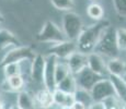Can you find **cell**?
I'll return each mask as SVG.
<instances>
[{
    "label": "cell",
    "instance_id": "cell-1",
    "mask_svg": "<svg viewBox=\"0 0 126 109\" xmlns=\"http://www.w3.org/2000/svg\"><path fill=\"white\" fill-rule=\"evenodd\" d=\"M110 26V22L106 20H101L95 22L92 25H89L82 30L81 34L79 35L77 39L78 50L89 55L90 52L94 51L96 44L99 43L101 36L104 33V31Z\"/></svg>",
    "mask_w": 126,
    "mask_h": 109
},
{
    "label": "cell",
    "instance_id": "cell-2",
    "mask_svg": "<svg viewBox=\"0 0 126 109\" xmlns=\"http://www.w3.org/2000/svg\"><path fill=\"white\" fill-rule=\"evenodd\" d=\"M94 51L110 59L118 57L121 50L118 48L117 40H116V28L110 25L104 31L99 43L94 48Z\"/></svg>",
    "mask_w": 126,
    "mask_h": 109
},
{
    "label": "cell",
    "instance_id": "cell-3",
    "mask_svg": "<svg viewBox=\"0 0 126 109\" xmlns=\"http://www.w3.org/2000/svg\"><path fill=\"white\" fill-rule=\"evenodd\" d=\"M62 28L66 35L67 39L77 42L79 35L83 30V21L78 13L67 11L62 18Z\"/></svg>",
    "mask_w": 126,
    "mask_h": 109
},
{
    "label": "cell",
    "instance_id": "cell-4",
    "mask_svg": "<svg viewBox=\"0 0 126 109\" xmlns=\"http://www.w3.org/2000/svg\"><path fill=\"white\" fill-rule=\"evenodd\" d=\"M36 39L44 44H57L67 39L62 26L57 25L55 22L47 20L41 27L40 32L36 35Z\"/></svg>",
    "mask_w": 126,
    "mask_h": 109
},
{
    "label": "cell",
    "instance_id": "cell-5",
    "mask_svg": "<svg viewBox=\"0 0 126 109\" xmlns=\"http://www.w3.org/2000/svg\"><path fill=\"white\" fill-rule=\"evenodd\" d=\"M36 52L30 46H16L4 52V56L1 60V65L12 63V62H24L31 61L34 58Z\"/></svg>",
    "mask_w": 126,
    "mask_h": 109
},
{
    "label": "cell",
    "instance_id": "cell-6",
    "mask_svg": "<svg viewBox=\"0 0 126 109\" xmlns=\"http://www.w3.org/2000/svg\"><path fill=\"white\" fill-rule=\"evenodd\" d=\"M90 92L94 101H104L105 99L115 95L114 87H113V84L111 80L109 79V76L102 77L100 81L96 82Z\"/></svg>",
    "mask_w": 126,
    "mask_h": 109
},
{
    "label": "cell",
    "instance_id": "cell-7",
    "mask_svg": "<svg viewBox=\"0 0 126 109\" xmlns=\"http://www.w3.org/2000/svg\"><path fill=\"white\" fill-rule=\"evenodd\" d=\"M46 56L36 54L30 62V77L35 84L44 86V72Z\"/></svg>",
    "mask_w": 126,
    "mask_h": 109
},
{
    "label": "cell",
    "instance_id": "cell-8",
    "mask_svg": "<svg viewBox=\"0 0 126 109\" xmlns=\"http://www.w3.org/2000/svg\"><path fill=\"white\" fill-rule=\"evenodd\" d=\"M78 50V45L75 40L66 39L64 42L53 44L52 47L48 49V54L56 56L59 60H66L71 54Z\"/></svg>",
    "mask_w": 126,
    "mask_h": 109
},
{
    "label": "cell",
    "instance_id": "cell-9",
    "mask_svg": "<svg viewBox=\"0 0 126 109\" xmlns=\"http://www.w3.org/2000/svg\"><path fill=\"white\" fill-rule=\"evenodd\" d=\"M58 62V58L52 54L46 55V64L44 72V87L49 91L56 89V80H55V70Z\"/></svg>",
    "mask_w": 126,
    "mask_h": 109
},
{
    "label": "cell",
    "instance_id": "cell-10",
    "mask_svg": "<svg viewBox=\"0 0 126 109\" xmlns=\"http://www.w3.org/2000/svg\"><path fill=\"white\" fill-rule=\"evenodd\" d=\"M75 77H76L78 87L88 89V91H91L92 87L95 85L96 82L102 79V76L96 74L95 72H93L91 69H89L88 67L84 68L83 70H81V71L78 72L77 74H75Z\"/></svg>",
    "mask_w": 126,
    "mask_h": 109
},
{
    "label": "cell",
    "instance_id": "cell-11",
    "mask_svg": "<svg viewBox=\"0 0 126 109\" xmlns=\"http://www.w3.org/2000/svg\"><path fill=\"white\" fill-rule=\"evenodd\" d=\"M106 63L108 61H105L104 57L98 52L93 51L88 55V68L102 77H106V75L109 76Z\"/></svg>",
    "mask_w": 126,
    "mask_h": 109
},
{
    "label": "cell",
    "instance_id": "cell-12",
    "mask_svg": "<svg viewBox=\"0 0 126 109\" xmlns=\"http://www.w3.org/2000/svg\"><path fill=\"white\" fill-rule=\"evenodd\" d=\"M66 62L70 69V72L72 74H77L84 68L88 67V55L80 50H77L67 58Z\"/></svg>",
    "mask_w": 126,
    "mask_h": 109
},
{
    "label": "cell",
    "instance_id": "cell-13",
    "mask_svg": "<svg viewBox=\"0 0 126 109\" xmlns=\"http://www.w3.org/2000/svg\"><path fill=\"white\" fill-rule=\"evenodd\" d=\"M20 46V40L11 31L0 28V51H8L12 48Z\"/></svg>",
    "mask_w": 126,
    "mask_h": 109
},
{
    "label": "cell",
    "instance_id": "cell-14",
    "mask_svg": "<svg viewBox=\"0 0 126 109\" xmlns=\"http://www.w3.org/2000/svg\"><path fill=\"white\" fill-rule=\"evenodd\" d=\"M53 95H54V104L55 107L63 108V107H72L74 103L76 101L74 94H68L65 92L60 91V89H54L53 91Z\"/></svg>",
    "mask_w": 126,
    "mask_h": 109
},
{
    "label": "cell",
    "instance_id": "cell-15",
    "mask_svg": "<svg viewBox=\"0 0 126 109\" xmlns=\"http://www.w3.org/2000/svg\"><path fill=\"white\" fill-rule=\"evenodd\" d=\"M16 105L21 109H37V103H36L35 95L28 91H22L18 93L16 96Z\"/></svg>",
    "mask_w": 126,
    "mask_h": 109
},
{
    "label": "cell",
    "instance_id": "cell-16",
    "mask_svg": "<svg viewBox=\"0 0 126 109\" xmlns=\"http://www.w3.org/2000/svg\"><path fill=\"white\" fill-rule=\"evenodd\" d=\"M35 99H36V103H37L38 107H45V108L55 107L53 91L45 88L44 86L41 89H38L37 93L35 94Z\"/></svg>",
    "mask_w": 126,
    "mask_h": 109
},
{
    "label": "cell",
    "instance_id": "cell-17",
    "mask_svg": "<svg viewBox=\"0 0 126 109\" xmlns=\"http://www.w3.org/2000/svg\"><path fill=\"white\" fill-rule=\"evenodd\" d=\"M109 75H117V76H125L126 75V62L120 59L118 57L111 58L108 60L106 63Z\"/></svg>",
    "mask_w": 126,
    "mask_h": 109
},
{
    "label": "cell",
    "instance_id": "cell-18",
    "mask_svg": "<svg viewBox=\"0 0 126 109\" xmlns=\"http://www.w3.org/2000/svg\"><path fill=\"white\" fill-rule=\"evenodd\" d=\"M115 91V95L123 103H126V77L117 75H109Z\"/></svg>",
    "mask_w": 126,
    "mask_h": 109
},
{
    "label": "cell",
    "instance_id": "cell-19",
    "mask_svg": "<svg viewBox=\"0 0 126 109\" xmlns=\"http://www.w3.org/2000/svg\"><path fill=\"white\" fill-rule=\"evenodd\" d=\"M6 87H8L9 92H14V93H20L24 91V86H25V80L22 74L20 75H13L10 77H7L6 81Z\"/></svg>",
    "mask_w": 126,
    "mask_h": 109
},
{
    "label": "cell",
    "instance_id": "cell-20",
    "mask_svg": "<svg viewBox=\"0 0 126 109\" xmlns=\"http://www.w3.org/2000/svg\"><path fill=\"white\" fill-rule=\"evenodd\" d=\"M56 88L60 89V91L65 92V93L68 94H75V92L78 88V85H77V81L76 77H75V74L70 73L68 76H66L63 81H60L59 83L57 84Z\"/></svg>",
    "mask_w": 126,
    "mask_h": 109
},
{
    "label": "cell",
    "instance_id": "cell-21",
    "mask_svg": "<svg viewBox=\"0 0 126 109\" xmlns=\"http://www.w3.org/2000/svg\"><path fill=\"white\" fill-rule=\"evenodd\" d=\"M74 96H75L76 101L82 103L83 105H86L88 108H90L91 106L94 104V100H93V97H92L91 92L88 91V89H84V88H81V87H78V88H77V91L75 92Z\"/></svg>",
    "mask_w": 126,
    "mask_h": 109
},
{
    "label": "cell",
    "instance_id": "cell-22",
    "mask_svg": "<svg viewBox=\"0 0 126 109\" xmlns=\"http://www.w3.org/2000/svg\"><path fill=\"white\" fill-rule=\"evenodd\" d=\"M87 14L88 16L95 22L103 20L104 16V9L98 2H90L88 7H87Z\"/></svg>",
    "mask_w": 126,
    "mask_h": 109
},
{
    "label": "cell",
    "instance_id": "cell-23",
    "mask_svg": "<svg viewBox=\"0 0 126 109\" xmlns=\"http://www.w3.org/2000/svg\"><path fill=\"white\" fill-rule=\"evenodd\" d=\"M24 62H26V61H24ZM24 62H12V63H8V64L2 65L4 79L13 76V75H20V74L23 75L22 65L24 64Z\"/></svg>",
    "mask_w": 126,
    "mask_h": 109
},
{
    "label": "cell",
    "instance_id": "cell-24",
    "mask_svg": "<svg viewBox=\"0 0 126 109\" xmlns=\"http://www.w3.org/2000/svg\"><path fill=\"white\" fill-rule=\"evenodd\" d=\"M70 72V69L67 64L66 60H59L56 64V70H55V80H56V84H58L60 81L65 79L66 76H68Z\"/></svg>",
    "mask_w": 126,
    "mask_h": 109
},
{
    "label": "cell",
    "instance_id": "cell-25",
    "mask_svg": "<svg viewBox=\"0 0 126 109\" xmlns=\"http://www.w3.org/2000/svg\"><path fill=\"white\" fill-rule=\"evenodd\" d=\"M55 9L59 11H71L75 7L74 0H49Z\"/></svg>",
    "mask_w": 126,
    "mask_h": 109
},
{
    "label": "cell",
    "instance_id": "cell-26",
    "mask_svg": "<svg viewBox=\"0 0 126 109\" xmlns=\"http://www.w3.org/2000/svg\"><path fill=\"white\" fill-rule=\"evenodd\" d=\"M102 103L104 104V106H105V109H123V106H124V104H125L116 95L105 99Z\"/></svg>",
    "mask_w": 126,
    "mask_h": 109
},
{
    "label": "cell",
    "instance_id": "cell-27",
    "mask_svg": "<svg viewBox=\"0 0 126 109\" xmlns=\"http://www.w3.org/2000/svg\"><path fill=\"white\" fill-rule=\"evenodd\" d=\"M116 40L121 51H126V28H116Z\"/></svg>",
    "mask_w": 126,
    "mask_h": 109
},
{
    "label": "cell",
    "instance_id": "cell-28",
    "mask_svg": "<svg viewBox=\"0 0 126 109\" xmlns=\"http://www.w3.org/2000/svg\"><path fill=\"white\" fill-rule=\"evenodd\" d=\"M115 12L122 18H126V0H112Z\"/></svg>",
    "mask_w": 126,
    "mask_h": 109
},
{
    "label": "cell",
    "instance_id": "cell-29",
    "mask_svg": "<svg viewBox=\"0 0 126 109\" xmlns=\"http://www.w3.org/2000/svg\"><path fill=\"white\" fill-rule=\"evenodd\" d=\"M89 109H105V106L102 101H94V104Z\"/></svg>",
    "mask_w": 126,
    "mask_h": 109
},
{
    "label": "cell",
    "instance_id": "cell-30",
    "mask_svg": "<svg viewBox=\"0 0 126 109\" xmlns=\"http://www.w3.org/2000/svg\"><path fill=\"white\" fill-rule=\"evenodd\" d=\"M71 108L72 109H89L86 105H83L82 103H79V101H75Z\"/></svg>",
    "mask_w": 126,
    "mask_h": 109
},
{
    "label": "cell",
    "instance_id": "cell-31",
    "mask_svg": "<svg viewBox=\"0 0 126 109\" xmlns=\"http://www.w3.org/2000/svg\"><path fill=\"white\" fill-rule=\"evenodd\" d=\"M0 109H8L6 107V104L3 103V101L1 100V99H0Z\"/></svg>",
    "mask_w": 126,
    "mask_h": 109
},
{
    "label": "cell",
    "instance_id": "cell-32",
    "mask_svg": "<svg viewBox=\"0 0 126 109\" xmlns=\"http://www.w3.org/2000/svg\"><path fill=\"white\" fill-rule=\"evenodd\" d=\"M4 22V16H3V14L0 12V24H2Z\"/></svg>",
    "mask_w": 126,
    "mask_h": 109
},
{
    "label": "cell",
    "instance_id": "cell-33",
    "mask_svg": "<svg viewBox=\"0 0 126 109\" xmlns=\"http://www.w3.org/2000/svg\"><path fill=\"white\" fill-rule=\"evenodd\" d=\"M8 109H21V108L19 107V106H18V105H16H16H12L11 107H9Z\"/></svg>",
    "mask_w": 126,
    "mask_h": 109
},
{
    "label": "cell",
    "instance_id": "cell-34",
    "mask_svg": "<svg viewBox=\"0 0 126 109\" xmlns=\"http://www.w3.org/2000/svg\"><path fill=\"white\" fill-rule=\"evenodd\" d=\"M37 109H56V108H54V107H53V108H45V107H38Z\"/></svg>",
    "mask_w": 126,
    "mask_h": 109
},
{
    "label": "cell",
    "instance_id": "cell-35",
    "mask_svg": "<svg viewBox=\"0 0 126 109\" xmlns=\"http://www.w3.org/2000/svg\"><path fill=\"white\" fill-rule=\"evenodd\" d=\"M56 109H72L71 107H63V108H57L56 107Z\"/></svg>",
    "mask_w": 126,
    "mask_h": 109
},
{
    "label": "cell",
    "instance_id": "cell-36",
    "mask_svg": "<svg viewBox=\"0 0 126 109\" xmlns=\"http://www.w3.org/2000/svg\"><path fill=\"white\" fill-rule=\"evenodd\" d=\"M90 2H96V0H89Z\"/></svg>",
    "mask_w": 126,
    "mask_h": 109
},
{
    "label": "cell",
    "instance_id": "cell-37",
    "mask_svg": "<svg viewBox=\"0 0 126 109\" xmlns=\"http://www.w3.org/2000/svg\"><path fill=\"white\" fill-rule=\"evenodd\" d=\"M123 109H126V103L124 104V106H123Z\"/></svg>",
    "mask_w": 126,
    "mask_h": 109
},
{
    "label": "cell",
    "instance_id": "cell-38",
    "mask_svg": "<svg viewBox=\"0 0 126 109\" xmlns=\"http://www.w3.org/2000/svg\"><path fill=\"white\" fill-rule=\"evenodd\" d=\"M0 99H1V96H0Z\"/></svg>",
    "mask_w": 126,
    "mask_h": 109
},
{
    "label": "cell",
    "instance_id": "cell-39",
    "mask_svg": "<svg viewBox=\"0 0 126 109\" xmlns=\"http://www.w3.org/2000/svg\"><path fill=\"white\" fill-rule=\"evenodd\" d=\"M125 77H126V75H125Z\"/></svg>",
    "mask_w": 126,
    "mask_h": 109
}]
</instances>
